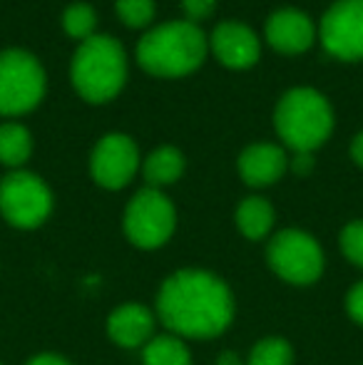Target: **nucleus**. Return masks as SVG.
Masks as SVG:
<instances>
[{
  "label": "nucleus",
  "instance_id": "20",
  "mask_svg": "<svg viewBox=\"0 0 363 365\" xmlns=\"http://www.w3.org/2000/svg\"><path fill=\"white\" fill-rule=\"evenodd\" d=\"M95 25H97L95 10H92L88 3H73L63 13V28H65V33H68L70 38L80 40V43L95 35Z\"/></svg>",
  "mask_w": 363,
  "mask_h": 365
},
{
  "label": "nucleus",
  "instance_id": "21",
  "mask_svg": "<svg viewBox=\"0 0 363 365\" xmlns=\"http://www.w3.org/2000/svg\"><path fill=\"white\" fill-rule=\"evenodd\" d=\"M117 18L127 28H145L155 18V0H117Z\"/></svg>",
  "mask_w": 363,
  "mask_h": 365
},
{
  "label": "nucleus",
  "instance_id": "24",
  "mask_svg": "<svg viewBox=\"0 0 363 365\" xmlns=\"http://www.w3.org/2000/svg\"><path fill=\"white\" fill-rule=\"evenodd\" d=\"M346 311H349V316L354 318L359 326H363V281H359V284L349 291V296H346Z\"/></svg>",
  "mask_w": 363,
  "mask_h": 365
},
{
  "label": "nucleus",
  "instance_id": "6",
  "mask_svg": "<svg viewBox=\"0 0 363 365\" xmlns=\"http://www.w3.org/2000/svg\"><path fill=\"white\" fill-rule=\"evenodd\" d=\"M267 261L281 281L294 286H311L324 274L321 244L301 229L279 231L267 246Z\"/></svg>",
  "mask_w": 363,
  "mask_h": 365
},
{
  "label": "nucleus",
  "instance_id": "15",
  "mask_svg": "<svg viewBox=\"0 0 363 365\" xmlns=\"http://www.w3.org/2000/svg\"><path fill=\"white\" fill-rule=\"evenodd\" d=\"M274 207L262 197H249L244 202H239L234 221L242 236H247L249 241H259L274 229Z\"/></svg>",
  "mask_w": 363,
  "mask_h": 365
},
{
  "label": "nucleus",
  "instance_id": "26",
  "mask_svg": "<svg viewBox=\"0 0 363 365\" xmlns=\"http://www.w3.org/2000/svg\"><path fill=\"white\" fill-rule=\"evenodd\" d=\"M25 365H70V361L63 356H58V353H40V356L30 358Z\"/></svg>",
  "mask_w": 363,
  "mask_h": 365
},
{
  "label": "nucleus",
  "instance_id": "22",
  "mask_svg": "<svg viewBox=\"0 0 363 365\" xmlns=\"http://www.w3.org/2000/svg\"><path fill=\"white\" fill-rule=\"evenodd\" d=\"M339 241H341V251H344L346 259L354 266L363 269V219H356V221H351V224H346Z\"/></svg>",
  "mask_w": 363,
  "mask_h": 365
},
{
  "label": "nucleus",
  "instance_id": "3",
  "mask_svg": "<svg viewBox=\"0 0 363 365\" xmlns=\"http://www.w3.org/2000/svg\"><path fill=\"white\" fill-rule=\"evenodd\" d=\"M276 135L294 154L319 149L334 132V112L319 90L294 87L279 100L274 112Z\"/></svg>",
  "mask_w": 363,
  "mask_h": 365
},
{
  "label": "nucleus",
  "instance_id": "7",
  "mask_svg": "<svg viewBox=\"0 0 363 365\" xmlns=\"http://www.w3.org/2000/svg\"><path fill=\"white\" fill-rule=\"evenodd\" d=\"M45 95V70L25 50L0 53V115L18 117L35 110Z\"/></svg>",
  "mask_w": 363,
  "mask_h": 365
},
{
  "label": "nucleus",
  "instance_id": "25",
  "mask_svg": "<svg viewBox=\"0 0 363 365\" xmlns=\"http://www.w3.org/2000/svg\"><path fill=\"white\" fill-rule=\"evenodd\" d=\"M289 169L299 177H306V174L314 172V154L311 152H299L294 154V159L289 162Z\"/></svg>",
  "mask_w": 363,
  "mask_h": 365
},
{
  "label": "nucleus",
  "instance_id": "17",
  "mask_svg": "<svg viewBox=\"0 0 363 365\" xmlns=\"http://www.w3.org/2000/svg\"><path fill=\"white\" fill-rule=\"evenodd\" d=\"M142 365H192V353L175 333L155 336L142 348Z\"/></svg>",
  "mask_w": 363,
  "mask_h": 365
},
{
  "label": "nucleus",
  "instance_id": "12",
  "mask_svg": "<svg viewBox=\"0 0 363 365\" xmlns=\"http://www.w3.org/2000/svg\"><path fill=\"white\" fill-rule=\"evenodd\" d=\"M212 50L222 65L232 70H247L259 60V38L242 23H222L214 28Z\"/></svg>",
  "mask_w": 363,
  "mask_h": 365
},
{
  "label": "nucleus",
  "instance_id": "5",
  "mask_svg": "<svg viewBox=\"0 0 363 365\" xmlns=\"http://www.w3.org/2000/svg\"><path fill=\"white\" fill-rule=\"evenodd\" d=\"M177 226L175 204L162 194V189H142L130 199L122 219L127 239L142 251H155L172 239Z\"/></svg>",
  "mask_w": 363,
  "mask_h": 365
},
{
  "label": "nucleus",
  "instance_id": "23",
  "mask_svg": "<svg viewBox=\"0 0 363 365\" xmlns=\"http://www.w3.org/2000/svg\"><path fill=\"white\" fill-rule=\"evenodd\" d=\"M182 8L187 13L189 23H194V20L209 18L217 8V0H182Z\"/></svg>",
  "mask_w": 363,
  "mask_h": 365
},
{
  "label": "nucleus",
  "instance_id": "2",
  "mask_svg": "<svg viewBox=\"0 0 363 365\" xmlns=\"http://www.w3.org/2000/svg\"><path fill=\"white\" fill-rule=\"evenodd\" d=\"M207 55L202 30L189 20H177L142 35L137 63L155 77H184L199 68Z\"/></svg>",
  "mask_w": 363,
  "mask_h": 365
},
{
  "label": "nucleus",
  "instance_id": "10",
  "mask_svg": "<svg viewBox=\"0 0 363 365\" xmlns=\"http://www.w3.org/2000/svg\"><path fill=\"white\" fill-rule=\"evenodd\" d=\"M137 169H140V152L127 135H120V132L107 135L92 149L90 172L102 189L117 192L127 187L135 179Z\"/></svg>",
  "mask_w": 363,
  "mask_h": 365
},
{
  "label": "nucleus",
  "instance_id": "11",
  "mask_svg": "<svg viewBox=\"0 0 363 365\" xmlns=\"http://www.w3.org/2000/svg\"><path fill=\"white\" fill-rule=\"evenodd\" d=\"M316 30L314 23L306 13L296 8L276 10L267 20V40L276 53L284 55H299L314 45Z\"/></svg>",
  "mask_w": 363,
  "mask_h": 365
},
{
  "label": "nucleus",
  "instance_id": "16",
  "mask_svg": "<svg viewBox=\"0 0 363 365\" xmlns=\"http://www.w3.org/2000/svg\"><path fill=\"white\" fill-rule=\"evenodd\" d=\"M145 179L150 189H162L175 184L184 174V157L177 147H157L150 157L145 159Z\"/></svg>",
  "mask_w": 363,
  "mask_h": 365
},
{
  "label": "nucleus",
  "instance_id": "8",
  "mask_svg": "<svg viewBox=\"0 0 363 365\" xmlns=\"http://www.w3.org/2000/svg\"><path fill=\"white\" fill-rule=\"evenodd\" d=\"M53 212V192L33 172L15 169L0 182V214L15 229H38Z\"/></svg>",
  "mask_w": 363,
  "mask_h": 365
},
{
  "label": "nucleus",
  "instance_id": "14",
  "mask_svg": "<svg viewBox=\"0 0 363 365\" xmlns=\"http://www.w3.org/2000/svg\"><path fill=\"white\" fill-rule=\"evenodd\" d=\"M286 169H289L286 152L276 145H269V142L252 145L239 154V174L254 189L272 187L274 182L284 177Z\"/></svg>",
  "mask_w": 363,
  "mask_h": 365
},
{
  "label": "nucleus",
  "instance_id": "13",
  "mask_svg": "<svg viewBox=\"0 0 363 365\" xmlns=\"http://www.w3.org/2000/svg\"><path fill=\"white\" fill-rule=\"evenodd\" d=\"M155 313L142 303H122L107 318V333L120 348H145L155 338Z\"/></svg>",
  "mask_w": 363,
  "mask_h": 365
},
{
  "label": "nucleus",
  "instance_id": "28",
  "mask_svg": "<svg viewBox=\"0 0 363 365\" xmlns=\"http://www.w3.org/2000/svg\"><path fill=\"white\" fill-rule=\"evenodd\" d=\"M217 365H244V363L234 351H224L222 356L217 358Z\"/></svg>",
  "mask_w": 363,
  "mask_h": 365
},
{
  "label": "nucleus",
  "instance_id": "18",
  "mask_svg": "<svg viewBox=\"0 0 363 365\" xmlns=\"http://www.w3.org/2000/svg\"><path fill=\"white\" fill-rule=\"evenodd\" d=\"M33 152V140H30V132L23 125H0V162L5 167H23L30 159Z\"/></svg>",
  "mask_w": 363,
  "mask_h": 365
},
{
  "label": "nucleus",
  "instance_id": "9",
  "mask_svg": "<svg viewBox=\"0 0 363 365\" xmlns=\"http://www.w3.org/2000/svg\"><path fill=\"white\" fill-rule=\"evenodd\" d=\"M326 53L346 63L363 60V0H339L321 20Z\"/></svg>",
  "mask_w": 363,
  "mask_h": 365
},
{
  "label": "nucleus",
  "instance_id": "27",
  "mask_svg": "<svg viewBox=\"0 0 363 365\" xmlns=\"http://www.w3.org/2000/svg\"><path fill=\"white\" fill-rule=\"evenodd\" d=\"M351 157H354V162L363 167V132L354 137V142H351Z\"/></svg>",
  "mask_w": 363,
  "mask_h": 365
},
{
  "label": "nucleus",
  "instance_id": "19",
  "mask_svg": "<svg viewBox=\"0 0 363 365\" xmlns=\"http://www.w3.org/2000/svg\"><path fill=\"white\" fill-rule=\"evenodd\" d=\"M247 365H294V348L286 338H262L249 353Z\"/></svg>",
  "mask_w": 363,
  "mask_h": 365
},
{
  "label": "nucleus",
  "instance_id": "1",
  "mask_svg": "<svg viewBox=\"0 0 363 365\" xmlns=\"http://www.w3.org/2000/svg\"><path fill=\"white\" fill-rule=\"evenodd\" d=\"M237 303L222 276L204 269L175 271L157 291V318L180 338H217L232 326Z\"/></svg>",
  "mask_w": 363,
  "mask_h": 365
},
{
  "label": "nucleus",
  "instance_id": "4",
  "mask_svg": "<svg viewBox=\"0 0 363 365\" xmlns=\"http://www.w3.org/2000/svg\"><path fill=\"white\" fill-rule=\"evenodd\" d=\"M127 80L125 50L110 35L83 40L73 58V85L83 100L102 105L120 95Z\"/></svg>",
  "mask_w": 363,
  "mask_h": 365
}]
</instances>
